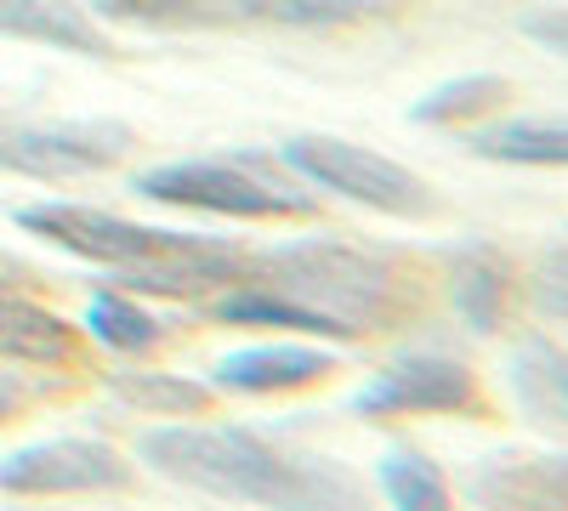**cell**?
Instances as JSON below:
<instances>
[{
  "instance_id": "ac0fdd59",
  "label": "cell",
  "mask_w": 568,
  "mask_h": 511,
  "mask_svg": "<svg viewBox=\"0 0 568 511\" xmlns=\"http://www.w3.org/2000/svg\"><path fill=\"white\" fill-rule=\"evenodd\" d=\"M382 0H216V18L278 23V29H342L369 18Z\"/></svg>"
},
{
  "instance_id": "ffe728a7",
  "label": "cell",
  "mask_w": 568,
  "mask_h": 511,
  "mask_svg": "<svg viewBox=\"0 0 568 511\" xmlns=\"http://www.w3.org/2000/svg\"><path fill=\"white\" fill-rule=\"evenodd\" d=\"M529 307L546 318V324H568V245L546 251L535 267H529Z\"/></svg>"
},
{
  "instance_id": "277c9868",
  "label": "cell",
  "mask_w": 568,
  "mask_h": 511,
  "mask_svg": "<svg viewBox=\"0 0 568 511\" xmlns=\"http://www.w3.org/2000/svg\"><path fill=\"white\" fill-rule=\"evenodd\" d=\"M278 165L302 176L313 194H336L347 205H364L375 216H393V222H426L438 216V194L433 182L415 176L409 165L375 154L364 143H347V136H329V131H302L291 143H278Z\"/></svg>"
},
{
  "instance_id": "cb8c5ba5",
  "label": "cell",
  "mask_w": 568,
  "mask_h": 511,
  "mask_svg": "<svg viewBox=\"0 0 568 511\" xmlns=\"http://www.w3.org/2000/svg\"><path fill=\"white\" fill-rule=\"evenodd\" d=\"M551 421H568V352H557V381H551Z\"/></svg>"
},
{
  "instance_id": "8992f818",
  "label": "cell",
  "mask_w": 568,
  "mask_h": 511,
  "mask_svg": "<svg viewBox=\"0 0 568 511\" xmlns=\"http://www.w3.org/2000/svg\"><path fill=\"white\" fill-rule=\"evenodd\" d=\"M136 149V131L125 120L74 114V120H7L0 125V171L29 182H69L114 171Z\"/></svg>"
},
{
  "instance_id": "7c38bea8",
  "label": "cell",
  "mask_w": 568,
  "mask_h": 511,
  "mask_svg": "<svg viewBox=\"0 0 568 511\" xmlns=\"http://www.w3.org/2000/svg\"><path fill=\"white\" fill-rule=\"evenodd\" d=\"M466 494L478 505H568V449L562 454H495L471 472Z\"/></svg>"
},
{
  "instance_id": "9c48e42d",
  "label": "cell",
  "mask_w": 568,
  "mask_h": 511,
  "mask_svg": "<svg viewBox=\"0 0 568 511\" xmlns=\"http://www.w3.org/2000/svg\"><path fill=\"white\" fill-rule=\"evenodd\" d=\"M336 352L313 347V341H256L240 352H222L211 369L216 392H245V398H278V392H302L336 376Z\"/></svg>"
},
{
  "instance_id": "2e32d148",
  "label": "cell",
  "mask_w": 568,
  "mask_h": 511,
  "mask_svg": "<svg viewBox=\"0 0 568 511\" xmlns=\"http://www.w3.org/2000/svg\"><path fill=\"white\" fill-rule=\"evenodd\" d=\"M506 98H511L506 74H455V80L433 85L426 98H415L409 120L433 125V131H471V125H484Z\"/></svg>"
},
{
  "instance_id": "6da1fadb",
  "label": "cell",
  "mask_w": 568,
  "mask_h": 511,
  "mask_svg": "<svg viewBox=\"0 0 568 511\" xmlns=\"http://www.w3.org/2000/svg\"><path fill=\"white\" fill-rule=\"evenodd\" d=\"M136 460L165 483H182L211 500L245 505H353L358 478L329 454H296L251 427L222 421H165L136 438Z\"/></svg>"
},
{
  "instance_id": "52a82bcc",
  "label": "cell",
  "mask_w": 568,
  "mask_h": 511,
  "mask_svg": "<svg viewBox=\"0 0 568 511\" xmlns=\"http://www.w3.org/2000/svg\"><path fill=\"white\" fill-rule=\"evenodd\" d=\"M358 421H398V415H466L489 421V392L478 369L449 352H404L347 398Z\"/></svg>"
},
{
  "instance_id": "3957f363",
  "label": "cell",
  "mask_w": 568,
  "mask_h": 511,
  "mask_svg": "<svg viewBox=\"0 0 568 511\" xmlns=\"http://www.w3.org/2000/svg\"><path fill=\"white\" fill-rule=\"evenodd\" d=\"M131 188L171 211H200V216H227V222H296L318 211V194L302 176L273 171L262 154L240 160H165L136 171Z\"/></svg>"
},
{
  "instance_id": "d6986e66",
  "label": "cell",
  "mask_w": 568,
  "mask_h": 511,
  "mask_svg": "<svg viewBox=\"0 0 568 511\" xmlns=\"http://www.w3.org/2000/svg\"><path fill=\"white\" fill-rule=\"evenodd\" d=\"M375 483L382 494L404 511H444L455 494H449V478L426 460L420 449H387L382 467H375Z\"/></svg>"
},
{
  "instance_id": "ba28073f",
  "label": "cell",
  "mask_w": 568,
  "mask_h": 511,
  "mask_svg": "<svg viewBox=\"0 0 568 511\" xmlns=\"http://www.w3.org/2000/svg\"><path fill=\"white\" fill-rule=\"evenodd\" d=\"M136 467L103 438H40L0 454V494L52 500V494H125Z\"/></svg>"
},
{
  "instance_id": "603a6c76",
  "label": "cell",
  "mask_w": 568,
  "mask_h": 511,
  "mask_svg": "<svg viewBox=\"0 0 568 511\" xmlns=\"http://www.w3.org/2000/svg\"><path fill=\"white\" fill-rule=\"evenodd\" d=\"M23 403H29V381H23V376H12V369H0V427L18 421Z\"/></svg>"
},
{
  "instance_id": "5bb4252c",
  "label": "cell",
  "mask_w": 568,
  "mask_h": 511,
  "mask_svg": "<svg viewBox=\"0 0 568 511\" xmlns=\"http://www.w3.org/2000/svg\"><path fill=\"white\" fill-rule=\"evenodd\" d=\"M478 160L495 165H546V171H568V114H517V120H484L471 125Z\"/></svg>"
},
{
  "instance_id": "44dd1931",
  "label": "cell",
  "mask_w": 568,
  "mask_h": 511,
  "mask_svg": "<svg viewBox=\"0 0 568 511\" xmlns=\"http://www.w3.org/2000/svg\"><path fill=\"white\" fill-rule=\"evenodd\" d=\"M216 0H98V18H136V23H194ZM216 18V12H211Z\"/></svg>"
},
{
  "instance_id": "9a60e30c",
  "label": "cell",
  "mask_w": 568,
  "mask_h": 511,
  "mask_svg": "<svg viewBox=\"0 0 568 511\" xmlns=\"http://www.w3.org/2000/svg\"><path fill=\"white\" fill-rule=\"evenodd\" d=\"M85 336L98 347H109V352H120V358H149L154 347H165L171 324L154 307H142L131 290L103 285V290H91V302H85Z\"/></svg>"
},
{
  "instance_id": "d4e9b609",
  "label": "cell",
  "mask_w": 568,
  "mask_h": 511,
  "mask_svg": "<svg viewBox=\"0 0 568 511\" xmlns=\"http://www.w3.org/2000/svg\"><path fill=\"white\" fill-rule=\"evenodd\" d=\"M0 273H23V267H18V262H7V256H0ZM12 285H18V278H0V290H12Z\"/></svg>"
},
{
  "instance_id": "4fadbf2b",
  "label": "cell",
  "mask_w": 568,
  "mask_h": 511,
  "mask_svg": "<svg viewBox=\"0 0 568 511\" xmlns=\"http://www.w3.org/2000/svg\"><path fill=\"white\" fill-rule=\"evenodd\" d=\"M0 358L34 364V369H63L80 358V330L52 307H40L18 290H0Z\"/></svg>"
},
{
  "instance_id": "30bf717a",
  "label": "cell",
  "mask_w": 568,
  "mask_h": 511,
  "mask_svg": "<svg viewBox=\"0 0 568 511\" xmlns=\"http://www.w3.org/2000/svg\"><path fill=\"white\" fill-rule=\"evenodd\" d=\"M444 278H449V307L460 313V324L471 336H500L511 318V296H517V267L506 251L466 239L444 251Z\"/></svg>"
},
{
  "instance_id": "e0dca14e",
  "label": "cell",
  "mask_w": 568,
  "mask_h": 511,
  "mask_svg": "<svg viewBox=\"0 0 568 511\" xmlns=\"http://www.w3.org/2000/svg\"><path fill=\"white\" fill-rule=\"evenodd\" d=\"M109 392L136 409V415H171V421H187V415H211L216 387L194 381V376H176V369H114Z\"/></svg>"
},
{
  "instance_id": "5b68a950",
  "label": "cell",
  "mask_w": 568,
  "mask_h": 511,
  "mask_svg": "<svg viewBox=\"0 0 568 511\" xmlns=\"http://www.w3.org/2000/svg\"><path fill=\"white\" fill-rule=\"evenodd\" d=\"M12 222L23 234L58 245L91 267H109V273H131V267H149L171 251H187L200 234H182V227H154V222H131L98 205H80V200H34L18 205Z\"/></svg>"
},
{
  "instance_id": "8fae6325",
  "label": "cell",
  "mask_w": 568,
  "mask_h": 511,
  "mask_svg": "<svg viewBox=\"0 0 568 511\" xmlns=\"http://www.w3.org/2000/svg\"><path fill=\"white\" fill-rule=\"evenodd\" d=\"M0 34L34 40L45 52L69 58H120V40L109 34V23L80 0H0Z\"/></svg>"
},
{
  "instance_id": "7402d4cb",
  "label": "cell",
  "mask_w": 568,
  "mask_h": 511,
  "mask_svg": "<svg viewBox=\"0 0 568 511\" xmlns=\"http://www.w3.org/2000/svg\"><path fill=\"white\" fill-rule=\"evenodd\" d=\"M524 34L546 52L568 58V7H546V12H524Z\"/></svg>"
},
{
  "instance_id": "7a4b0ae2",
  "label": "cell",
  "mask_w": 568,
  "mask_h": 511,
  "mask_svg": "<svg viewBox=\"0 0 568 511\" xmlns=\"http://www.w3.org/2000/svg\"><path fill=\"white\" fill-rule=\"evenodd\" d=\"M251 278L324 313L342 330V341L375 336V330H404V324L426 313V285L415 278L409 262L375 251V245L324 239V234L251 251Z\"/></svg>"
}]
</instances>
